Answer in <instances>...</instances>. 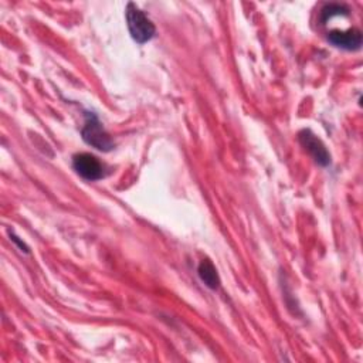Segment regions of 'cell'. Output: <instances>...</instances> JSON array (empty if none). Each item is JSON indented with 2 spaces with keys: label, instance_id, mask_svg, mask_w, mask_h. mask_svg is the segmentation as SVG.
I'll use <instances>...</instances> for the list:
<instances>
[{
  "label": "cell",
  "instance_id": "1",
  "mask_svg": "<svg viewBox=\"0 0 363 363\" xmlns=\"http://www.w3.org/2000/svg\"><path fill=\"white\" fill-rule=\"evenodd\" d=\"M125 11H126L128 30L130 33V37L136 43L143 44L155 37L156 30L153 23L135 3H128Z\"/></svg>",
  "mask_w": 363,
  "mask_h": 363
},
{
  "label": "cell",
  "instance_id": "2",
  "mask_svg": "<svg viewBox=\"0 0 363 363\" xmlns=\"http://www.w3.org/2000/svg\"><path fill=\"white\" fill-rule=\"evenodd\" d=\"M81 135L85 143L101 152H109L115 146L112 138L92 112H86V119L82 126Z\"/></svg>",
  "mask_w": 363,
  "mask_h": 363
},
{
  "label": "cell",
  "instance_id": "3",
  "mask_svg": "<svg viewBox=\"0 0 363 363\" xmlns=\"http://www.w3.org/2000/svg\"><path fill=\"white\" fill-rule=\"evenodd\" d=\"M74 170L85 180H99L105 176V166L91 153H78L72 157Z\"/></svg>",
  "mask_w": 363,
  "mask_h": 363
},
{
  "label": "cell",
  "instance_id": "4",
  "mask_svg": "<svg viewBox=\"0 0 363 363\" xmlns=\"http://www.w3.org/2000/svg\"><path fill=\"white\" fill-rule=\"evenodd\" d=\"M298 139H299V143L305 147V150H308V153L313 157V160L319 166H328L330 163V155L328 149L325 147L322 140L309 129L301 130L298 135Z\"/></svg>",
  "mask_w": 363,
  "mask_h": 363
},
{
  "label": "cell",
  "instance_id": "5",
  "mask_svg": "<svg viewBox=\"0 0 363 363\" xmlns=\"http://www.w3.org/2000/svg\"><path fill=\"white\" fill-rule=\"evenodd\" d=\"M328 41L337 48L354 51L362 47V33L357 28H349L346 31L332 30L328 33Z\"/></svg>",
  "mask_w": 363,
  "mask_h": 363
},
{
  "label": "cell",
  "instance_id": "6",
  "mask_svg": "<svg viewBox=\"0 0 363 363\" xmlns=\"http://www.w3.org/2000/svg\"><path fill=\"white\" fill-rule=\"evenodd\" d=\"M197 274H199L200 279L204 282L206 286H208L210 289H217L218 288L220 278H218L216 267L213 265V262L210 259H203L199 264Z\"/></svg>",
  "mask_w": 363,
  "mask_h": 363
},
{
  "label": "cell",
  "instance_id": "7",
  "mask_svg": "<svg viewBox=\"0 0 363 363\" xmlns=\"http://www.w3.org/2000/svg\"><path fill=\"white\" fill-rule=\"evenodd\" d=\"M349 14V9L343 4H336V3H330L326 4L322 10H320V17L319 21L320 24H326L332 17L336 16H347Z\"/></svg>",
  "mask_w": 363,
  "mask_h": 363
},
{
  "label": "cell",
  "instance_id": "8",
  "mask_svg": "<svg viewBox=\"0 0 363 363\" xmlns=\"http://www.w3.org/2000/svg\"><path fill=\"white\" fill-rule=\"evenodd\" d=\"M10 237H11V240H13V241H14V242H17V244H18V245H20V248H21V251H26V252H27V251H28V248H27V247H26V245H24V242H21V241H20V240H18V238H17V237H16V235H13V234H11V235H10Z\"/></svg>",
  "mask_w": 363,
  "mask_h": 363
}]
</instances>
